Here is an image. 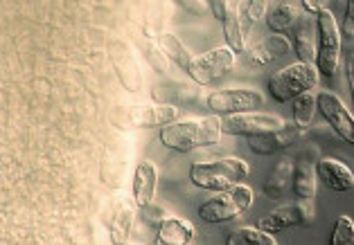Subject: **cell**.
<instances>
[{
  "instance_id": "cell-7",
  "label": "cell",
  "mask_w": 354,
  "mask_h": 245,
  "mask_svg": "<svg viewBox=\"0 0 354 245\" xmlns=\"http://www.w3.org/2000/svg\"><path fill=\"white\" fill-rule=\"evenodd\" d=\"M205 104L214 112V117H232L255 112V108L264 104V95L255 88H223L210 92Z\"/></svg>"
},
{
  "instance_id": "cell-23",
  "label": "cell",
  "mask_w": 354,
  "mask_h": 245,
  "mask_svg": "<svg viewBox=\"0 0 354 245\" xmlns=\"http://www.w3.org/2000/svg\"><path fill=\"white\" fill-rule=\"evenodd\" d=\"M239 5H232L228 3V10L223 14L221 25H223V37H226L228 43V50L232 55H239L244 52L246 43H244V28H241V21H239Z\"/></svg>"
},
{
  "instance_id": "cell-32",
  "label": "cell",
  "mask_w": 354,
  "mask_h": 245,
  "mask_svg": "<svg viewBox=\"0 0 354 245\" xmlns=\"http://www.w3.org/2000/svg\"><path fill=\"white\" fill-rule=\"evenodd\" d=\"M140 209H142V221H145V223H149V225H153V227H158V225L167 218L165 209L158 207V205H153V203L145 205V207H140Z\"/></svg>"
},
{
  "instance_id": "cell-2",
  "label": "cell",
  "mask_w": 354,
  "mask_h": 245,
  "mask_svg": "<svg viewBox=\"0 0 354 245\" xmlns=\"http://www.w3.org/2000/svg\"><path fill=\"white\" fill-rule=\"evenodd\" d=\"M248 176V164L239 157H221L212 162H194L189 167L192 185L205 191H226L230 187L241 185Z\"/></svg>"
},
{
  "instance_id": "cell-33",
  "label": "cell",
  "mask_w": 354,
  "mask_h": 245,
  "mask_svg": "<svg viewBox=\"0 0 354 245\" xmlns=\"http://www.w3.org/2000/svg\"><path fill=\"white\" fill-rule=\"evenodd\" d=\"M250 63H253L255 68H262V66L273 63V61H271V57L264 52V48H262V46H257L253 52H250Z\"/></svg>"
},
{
  "instance_id": "cell-24",
  "label": "cell",
  "mask_w": 354,
  "mask_h": 245,
  "mask_svg": "<svg viewBox=\"0 0 354 245\" xmlns=\"http://www.w3.org/2000/svg\"><path fill=\"white\" fill-rule=\"evenodd\" d=\"M158 50L165 55L167 61H171V63H176L178 68L187 70L189 61H192L194 57L189 55V50L180 43V39H176L174 34H160L158 37Z\"/></svg>"
},
{
  "instance_id": "cell-29",
  "label": "cell",
  "mask_w": 354,
  "mask_h": 245,
  "mask_svg": "<svg viewBox=\"0 0 354 245\" xmlns=\"http://www.w3.org/2000/svg\"><path fill=\"white\" fill-rule=\"evenodd\" d=\"M260 46L264 48V52L266 55L271 57V61H275V59H280V57H284L287 52L291 50V43H289V39L287 37H282V34H269Z\"/></svg>"
},
{
  "instance_id": "cell-18",
  "label": "cell",
  "mask_w": 354,
  "mask_h": 245,
  "mask_svg": "<svg viewBox=\"0 0 354 245\" xmlns=\"http://www.w3.org/2000/svg\"><path fill=\"white\" fill-rule=\"evenodd\" d=\"M156 180H158V171L156 164L145 160L136 167L133 173V203L138 207H145L153 203V194H156Z\"/></svg>"
},
{
  "instance_id": "cell-9",
  "label": "cell",
  "mask_w": 354,
  "mask_h": 245,
  "mask_svg": "<svg viewBox=\"0 0 354 245\" xmlns=\"http://www.w3.org/2000/svg\"><path fill=\"white\" fill-rule=\"evenodd\" d=\"M109 61L113 66V72L118 75L122 88L129 92H138L142 88V72L138 68V61L131 52V46L122 39L109 41Z\"/></svg>"
},
{
  "instance_id": "cell-17",
  "label": "cell",
  "mask_w": 354,
  "mask_h": 245,
  "mask_svg": "<svg viewBox=\"0 0 354 245\" xmlns=\"http://www.w3.org/2000/svg\"><path fill=\"white\" fill-rule=\"evenodd\" d=\"M201 88L192 84H178V81H167V84H156L151 88V99L158 101L160 106H171V104H192L198 99Z\"/></svg>"
},
{
  "instance_id": "cell-15",
  "label": "cell",
  "mask_w": 354,
  "mask_h": 245,
  "mask_svg": "<svg viewBox=\"0 0 354 245\" xmlns=\"http://www.w3.org/2000/svg\"><path fill=\"white\" fill-rule=\"evenodd\" d=\"M316 162L314 157L300 155L291 164V191L296 200H314L316 196Z\"/></svg>"
},
{
  "instance_id": "cell-12",
  "label": "cell",
  "mask_w": 354,
  "mask_h": 245,
  "mask_svg": "<svg viewBox=\"0 0 354 245\" xmlns=\"http://www.w3.org/2000/svg\"><path fill=\"white\" fill-rule=\"evenodd\" d=\"M284 126V121L278 115H271V112H244V115H232L221 119V133L226 135H262Z\"/></svg>"
},
{
  "instance_id": "cell-27",
  "label": "cell",
  "mask_w": 354,
  "mask_h": 245,
  "mask_svg": "<svg viewBox=\"0 0 354 245\" xmlns=\"http://www.w3.org/2000/svg\"><path fill=\"white\" fill-rule=\"evenodd\" d=\"M289 180H291V162H280L278 167L273 169L271 178L264 182V194L266 198H280L284 191L289 187Z\"/></svg>"
},
{
  "instance_id": "cell-3",
  "label": "cell",
  "mask_w": 354,
  "mask_h": 245,
  "mask_svg": "<svg viewBox=\"0 0 354 245\" xmlns=\"http://www.w3.org/2000/svg\"><path fill=\"white\" fill-rule=\"evenodd\" d=\"M178 117L176 106H160V104H118L109 110V121L118 130H138L167 126Z\"/></svg>"
},
{
  "instance_id": "cell-13",
  "label": "cell",
  "mask_w": 354,
  "mask_h": 245,
  "mask_svg": "<svg viewBox=\"0 0 354 245\" xmlns=\"http://www.w3.org/2000/svg\"><path fill=\"white\" fill-rule=\"evenodd\" d=\"M131 227H133V205L124 198H115L111 203L106 216V230L111 236V243L113 245L127 243L129 234H131Z\"/></svg>"
},
{
  "instance_id": "cell-26",
  "label": "cell",
  "mask_w": 354,
  "mask_h": 245,
  "mask_svg": "<svg viewBox=\"0 0 354 245\" xmlns=\"http://www.w3.org/2000/svg\"><path fill=\"white\" fill-rule=\"evenodd\" d=\"M314 112H316V97L312 92L300 95V97L291 101V115H293V124H296V128H307L312 124Z\"/></svg>"
},
{
  "instance_id": "cell-5",
  "label": "cell",
  "mask_w": 354,
  "mask_h": 245,
  "mask_svg": "<svg viewBox=\"0 0 354 245\" xmlns=\"http://www.w3.org/2000/svg\"><path fill=\"white\" fill-rule=\"evenodd\" d=\"M318 84V72L314 66L307 63H293L289 68L278 70L269 79V92L278 104L293 101L305 92H312Z\"/></svg>"
},
{
  "instance_id": "cell-25",
  "label": "cell",
  "mask_w": 354,
  "mask_h": 245,
  "mask_svg": "<svg viewBox=\"0 0 354 245\" xmlns=\"http://www.w3.org/2000/svg\"><path fill=\"white\" fill-rule=\"evenodd\" d=\"M226 245H278L273 234H266L257 227H239L226 236Z\"/></svg>"
},
{
  "instance_id": "cell-6",
  "label": "cell",
  "mask_w": 354,
  "mask_h": 245,
  "mask_svg": "<svg viewBox=\"0 0 354 245\" xmlns=\"http://www.w3.org/2000/svg\"><path fill=\"white\" fill-rule=\"evenodd\" d=\"M250 203H253V189H248L246 185H237L221 191V194H217L210 200H205L198 207V218L210 225L228 223L232 218L244 214L250 207Z\"/></svg>"
},
{
  "instance_id": "cell-35",
  "label": "cell",
  "mask_w": 354,
  "mask_h": 245,
  "mask_svg": "<svg viewBox=\"0 0 354 245\" xmlns=\"http://www.w3.org/2000/svg\"><path fill=\"white\" fill-rule=\"evenodd\" d=\"M300 7L305 10L307 14H312V16H318V12L323 10V5L321 3H312V0H305V3H300Z\"/></svg>"
},
{
  "instance_id": "cell-31",
  "label": "cell",
  "mask_w": 354,
  "mask_h": 245,
  "mask_svg": "<svg viewBox=\"0 0 354 245\" xmlns=\"http://www.w3.org/2000/svg\"><path fill=\"white\" fill-rule=\"evenodd\" d=\"M239 7L244 10V12H239V21H244V23H257L266 14V5L262 0H253V3H244Z\"/></svg>"
},
{
  "instance_id": "cell-11",
  "label": "cell",
  "mask_w": 354,
  "mask_h": 245,
  "mask_svg": "<svg viewBox=\"0 0 354 245\" xmlns=\"http://www.w3.org/2000/svg\"><path fill=\"white\" fill-rule=\"evenodd\" d=\"M316 110L321 112L323 119L334 128V133L348 144H354V119L352 112L343 106V101L334 92H318L316 95Z\"/></svg>"
},
{
  "instance_id": "cell-20",
  "label": "cell",
  "mask_w": 354,
  "mask_h": 245,
  "mask_svg": "<svg viewBox=\"0 0 354 245\" xmlns=\"http://www.w3.org/2000/svg\"><path fill=\"white\" fill-rule=\"evenodd\" d=\"M127 162H129V157L124 155L122 148H106V153H104V157H102V164H100L102 182L109 185L111 189L122 187Z\"/></svg>"
},
{
  "instance_id": "cell-34",
  "label": "cell",
  "mask_w": 354,
  "mask_h": 245,
  "mask_svg": "<svg viewBox=\"0 0 354 245\" xmlns=\"http://www.w3.org/2000/svg\"><path fill=\"white\" fill-rule=\"evenodd\" d=\"M354 5L350 3L348 5V14H345V25H343V37L348 39V41H352L354 39Z\"/></svg>"
},
{
  "instance_id": "cell-4",
  "label": "cell",
  "mask_w": 354,
  "mask_h": 245,
  "mask_svg": "<svg viewBox=\"0 0 354 245\" xmlns=\"http://www.w3.org/2000/svg\"><path fill=\"white\" fill-rule=\"evenodd\" d=\"M341 66V30L330 10L316 16V72L318 77L332 79Z\"/></svg>"
},
{
  "instance_id": "cell-16",
  "label": "cell",
  "mask_w": 354,
  "mask_h": 245,
  "mask_svg": "<svg viewBox=\"0 0 354 245\" xmlns=\"http://www.w3.org/2000/svg\"><path fill=\"white\" fill-rule=\"evenodd\" d=\"M316 180H321L330 191H350L354 187V176L343 162L325 157L316 162Z\"/></svg>"
},
{
  "instance_id": "cell-28",
  "label": "cell",
  "mask_w": 354,
  "mask_h": 245,
  "mask_svg": "<svg viewBox=\"0 0 354 245\" xmlns=\"http://www.w3.org/2000/svg\"><path fill=\"white\" fill-rule=\"evenodd\" d=\"M330 245H354V223L350 216L336 218Z\"/></svg>"
},
{
  "instance_id": "cell-36",
  "label": "cell",
  "mask_w": 354,
  "mask_h": 245,
  "mask_svg": "<svg viewBox=\"0 0 354 245\" xmlns=\"http://www.w3.org/2000/svg\"><path fill=\"white\" fill-rule=\"evenodd\" d=\"M180 7H183V10H189L192 14H198V12L203 10V7H208V3H189V0H183Z\"/></svg>"
},
{
  "instance_id": "cell-19",
  "label": "cell",
  "mask_w": 354,
  "mask_h": 245,
  "mask_svg": "<svg viewBox=\"0 0 354 245\" xmlns=\"http://www.w3.org/2000/svg\"><path fill=\"white\" fill-rule=\"evenodd\" d=\"M194 236V227L183 218H165L158 225L153 245H187Z\"/></svg>"
},
{
  "instance_id": "cell-10",
  "label": "cell",
  "mask_w": 354,
  "mask_h": 245,
  "mask_svg": "<svg viewBox=\"0 0 354 245\" xmlns=\"http://www.w3.org/2000/svg\"><path fill=\"white\" fill-rule=\"evenodd\" d=\"M312 221H314L312 200H296V203L275 209L271 216H264L262 221L257 223V230H262L266 234H278L282 230H287V227L309 225Z\"/></svg>"
},
{
  "instance_id": "cell-14",
  "label": "cell",
  "mask_w": 354,
  "mask_h": 245,
  "mask_svg": "<svg viewBox=\"0 0 354 245\" xmlns=\"http://www.w3.org/2000/svg\"><path fill=\"white\" fill-rule=\"evenodd\" d=\"M298 137H300V128L284 124L275 130H269V133L248 137V148L257 155H271L275 151H282L284 146L293 144Z\"/></svg>"
},
{
  "instance_id": "cell-30",
  "label": "cell",
  "mask_w": 354,
  "mask_h": 245,
  "mask_svg": "<svg viewBox=\"0 0 354 245\" xmlns=\"http://www.w3.org/2000/svg\"><path fill=\"white\" fill-rule=\"evenodd\" d=\"M142 55H145V61L149 63L156 72H162L165 75L167 72V68H169V61L165 59V55L158 50V46H153V43H145V48H142Z\"/></svg>"
},
{
  "instance_id": "cell-1",
  "label": "cell",
  "mask_w": 354,
  "mask_h": 245,
  "mask_svg": "<svg viewBox=\"0 0 354 245\" xmlns=\"http://www.w3.org/2000/svg\"><path fill=\"white\" fill-rule=\"evenodd\" d=\"M160 144L178 153L194 151V148L212 146L221 139V119L201 117L187 121H171L160 128Z\"/></svg>"
},
{
  "instance_id": "cell-22",
  "label": "cell",
  "mask_w": 354,
  "mask_h": 245,
  "mask_svg": "<svg viewBox=\"0 0 354 245\" xmlns=\"http://www.w3.org/2000/svg\"><path fill=\"white\" fill-rule=\"evenodd\" d=\"M264 16H266V25H269V30H273V34L296 28V23L300 21V12L296 3H275Z\"/></svg>"
},
{
  "instance_id": "cell-8",
  "label": "cell",
  "mask_w": 354,
  "mask_h": 245,
  "mask_svg": "<svg viewBox=\"0 0 354 245\" xmlns=\"http://www.w3.org/2000/svg\"><path fill=\"white\" fill-rule=\"evenodd\" d=\"M232 68H235V55L228 48H217L189 61L185 72L194 81V86L203 88V86H210L223 79Z\"/></svg>"
},
{
  "instance_id": "cell-21",
  "label": "cell",
  "mask_w": 354,
  "mask_h": 245,
  "mask_svg": "<svg viewBox=\"0 0 354 245\" xmlns=\"http://www.w3.org/2000/svg\"><path fill=\"white\" fill-rule=\"evenodd\" d=\"M293 52L298 55V63H307L312 66L316 61V37L314 30L309 28L307 21H298L296 30H293V43H291Z\"/></svg>"
},
{
  "instance_id": "cell-38",
  "label": "cell",
  "mask_w": 354,
  "mask_h": 245,
  "mask_svg": "<svg viewBox=\"0 0 354 245\" xmlns=\"http://www.w3.org/2000/svg\"><path fill=\"white\" fill-rule=\"evenodd\" d=\"M122 245H129V243H122Z\"/></svg>"
},
{
  "instance_id": "cell-37",
  "label": "cell",
  "mask_w": 354,
  "mask_h": 245,
  "mask_svg": "<svg viewBox=\"0 0 354 245\" xmlns=\"http://www.w3.org/2000/svg\"><path fill=\"white\" fill-rule=\"evenodd\" d=\"M345 75H348V88L354 90V77H352V50L348 52V63H345Z\"/></svg>"
}]
</instances>
